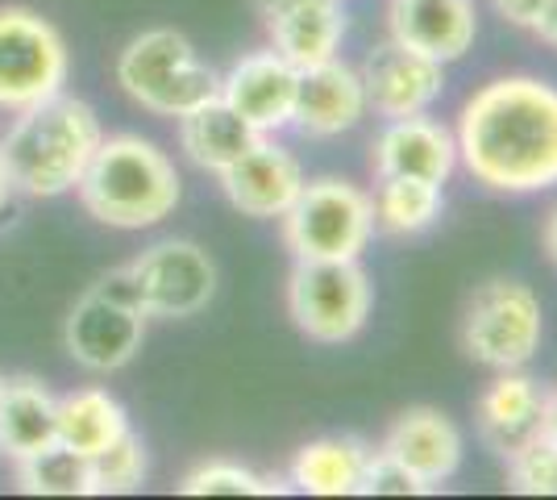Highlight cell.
Instances as JSON below:
<instances>
[{
  "label": "cell",
  "instance_id": "5b68a950",
  "mask_svg": "<svg viewBox=\"0 0 557 500\" xmlns=\"http://www.w3.org/2000/svg\"><path fill=\"white\" fill-rule=\"evenodd\" d=\"M296 259H362L374 234V200L349 180H304L292 209L278 217Z\"/></svg>",
  "mask_w": 557,
  "mask_h": 500
},
{
  "label": "cell",
  "instance_id": "3957f363",
  "mask_svg": "<svg viewBox=\"0 0 557 500\" xmlns=\"http://www.w3.org/2000/svg\"><path fill=\"white\" fill-rule=\"evenodd\" d=\"M75 192L100 225L146 230L175 214L180 175L154 143H146L138 134H116V138H100Z\"/></svg>",
  "mask_w": 557,
  "mask_h": 500
},
{
  "label": "cell",
  "instance_id": "8fae6325",
  "mask_svg": "<svg viewBox=\"0 0 557 500\" xmlns=\"http://www.w3.org/2000/svg\"><path fill=\"white\" fill-rule=\"evenodd\" d=\"M146 338V313L138 305H121L113 296L88 288L84 301L71 309L63 342L67 355L88 371H116L138 355Z\"/></svg>",
  "mask_w": 557,
  "mask_h": 500
},
{
  "label": "cell",
  "instance_id": "ffe728a7",
  "mask_svg": "<svg viewBox=\"0 0 557 500\" xmlns=\"http://www.w3.org/2000/svg\"><path fill=\"white\" fill-rule=\"evenodd\" d=\"M267 134H258L246 118H237L221 96L205 100L200 109H191L180 118V146L200 171L221 175L225 167H233L250 146H258Z\"/></svg>",
  "mask_w": 557,
  "mask_h": 500
},
{
  "label": "cell",
  "instance_id": "4dcf8cb0",
  "mask_svg": "<svg viewBox=\"0 0 557 500\" xmlns=\"http://www.w3.org/2000/svg\"><path fill=\"white\" fill-rule=\"evenodd\" d=\"M533 34L541 38V42H545V47L557 50V0H549V4H545V13L536 17Z\"/></svg>",
  "mask_w": 557,
  "mask_h": 500
},
{
  "label": "cell",
  "instance_id": "6da1fadb",
  "mask_svg": "<svg viewBox=\"0 0 557 500\" xmlns=\"http://www.w3.org/2000/svg\"><path fill=\"white\" fill-rule=\"evenodd\" d=\"M458 163L474 184L508 196L557 188V88L536 75H499L458 113Z\"/></svg>",
  "mask_w": 557,
  "mask_h": 500
},
{
  "label": "cell",
  "instance_id": "277c9868",
  "mask_svg": "<svg viewBox=\"0 0 557 500\" xmlns=\"http://www.w3.org/2000/svg\"><path fill=\"white\" fill-rule=\"evenodd\" d=\"M116 84L159 118H184L221 96V75L175 29H146L116 54Z\"/></svg>",
  "mask_w": 557,
  "mask_h": 500
},
{
  "label": "cell",
  "instance_id": "9a60e30c",
  "mask_svg": "<svg viewBox=\"0 0 557 500\" xmlns=\"http://www.w3.org/2000/svg\"><path fill=\"white\" fill-rule=\"evenodd\" d=\"M221 188L230 196V205L246 217H283L292 209V200L304 188V167L296 163L292 150H283L275 143L250 146L233 167L221 171Z\"/></svg>",
  "mask_w": 557,
  "mask_h": 500
},
{
  "label": "cell",
  "instance_id": "7a4b0ae2",
  "mask_svg": "<svg viewBox=\"0 0 557 500\" xmlns=\"http://www.w3.org/2000/svg\"><path fill=\"white\" fill-rule=\"evenodd\" d=\"M100 146L96 113L75 96L54 93L22 109L17 125L0 143V167L9 188L22 196H59L79 184Z\"/></svg>",
  "mask_w": 557,
  "mask_h": 500
},
{
  "label": "cell",
  "instance_id": "603a6c76",
  "mask_svg": "<svg viewBox=\"0 0 557 500\" xmlns=\"http://www.w3.org/2000/svg\"><path fill=\"white\" fill-rule=\"evenodd\" d=\"M125 429H129L125 408L100 388H84V392H71L63 401H54V434H59V442L71 447L75 454H84V459L113 447Z\"/></svg>",
  "mask_w": 557,
  "mask_h": 500
},
{
  "label": "cell",
  "instance_id": "8992f818",
  "mask_svg": "<svg viewBox=\"0 0 557 500\" xmlns=\"http://www.w3.org/2000/svg\"><path fill=\"white\" fill-rule=\"evenodd\" d=\"M541 301L520 280H487L470 296L462 317V346L466 355L495 371L524 367L541 346Z\"/></svg>",
  "mask_w": 557,
  "mask_h": 500
},
{
  "label": "cell",
  "instance_id": "1f68e13d",
  "mask_svg": "<svg viewBox=\"0 0 557 500\" xmlns=\"http://www.w3.org/2000/svg\"><path fill=\"white\" fill-rule=\"evenodd\" d=\"M296 4H308V0H258V9H262V17H278V13H287V9H296Z\"/></svg>",
  "mask_w": 557,
  "mask_h": 500
},
{
  "label": "cell",
  "instance_id": "e575fe53",
  "mask_svg": "<svg viewBox=\"0 0 557 500\" xmlns=\"http://www.w3.org/2000/svg\"><path fill=\"white\" fill-rule=\"evenodd\" d=\"M4 196H9V180H4V167H0V205H4Z\"/></svg>",
  "mask_w": 557,
  "mask_h": 500
},
{
  "label": "cell",
  "instance_id": "ba28073f",
  "mask_svg": "<svg viewBox=\"0 0 557 500\" xmlns=\"http://www.w3.org/2000/svg\"><path fill=\"white\" fill-rule=\"evenodd\" d=\"M67 84V47L59 29L29 9H0V109L22 113Z\"/></svg>",
  "mask_w": 557,
  "mask_h": 500
},
{
  "label": "cell",
  "instance_id": "d6986e66",
  "mask_svg": "<svg viewBox=\"0 0 557 500\" xmlns=\"http://www.w3.org/2000/svg\"><path fill=\"white\" fill-rule=\"evenodd\" d=\"M267 29H271V50H278L296 72H308L337 59L346 38V13L337 0H308L278 17H267Z\"/></svg>",
  "mask_w": 557,
  "mask_h": 500
},
{
  "label": "cell",
  "instance_id": "4fadbf2b",
  "mask_svg": "<svg viewBox=\"0 0 557 500\" xmlns=\"http://www.w3.org/2000/svg\"><path fill=\"white\" fill-rule=\"evenodd\" d=\"M545 405H549V392L520 367H511L483 388L474 422L491 451L499 459H511L516 451L533 447L536 438H545Z\"/></svg>",
  "mask_w": 557,
  "mask_h": 500
},
{
  "label": "cell",
  "instance_id": "52a82bcc",
  "mask_svg": "<svg viewBox=\"0 0 557 500\" xmlns=\"http://www.w3.org/2000/svg\"><path fill=\"white\" fill-rule=\"evenodd\" d=\"M287 313L312 342H349L371 317V280L358 259H296Z\"/></svg>",
  "mask_w": 557,
  "mask_h": 500
},
{
  "label": "cell",
  "instance_id": "e0dca14e",
  "mask_svg": "<svg viewBox=\"0 0 557 500\" xmlns=\"http://www.w3.org/2000/svg\"><path fill=\"white\" fill-rule=\"evenodd\" d=\"M474 0H392V38L437 63H454L474 47Z\"/></svg>",
  "mask_w": 557,
  "mask_h": 500
},
{
  "label": "cell",
  "instance_id": "9c48e42d",
  "mask_svg": "<svg viewBox=\"0 0 557 500\" xmlns=\"http://www.w3.org/2000/svg\"><path fill=\"white\" fill-rule=\"evenodd\" d=\"M146 317H191L216 292V267L196 242H159L129 263Z\"/></svg>",
  "mask_w": 557,
  "mask_h": 500
},
{
  "label": "cell",
  "instance_id": "5bb4252c",
  "mask_svg": "<svg viewBox=\"0 0 557 500\" xmlns=\"http://www.w3.org/2000/svg\"><path fill=\"white\" fill-rule=\"evenodd\" d=\"M458 167V143L442 121L412 113L383 125V134L371 146V171L383 175H412L429 184H445Z\"/></svg>",
  "mask_w": 557,
  "mask_h": 500
},
{
  "label": "cell",
  "instance_id": "7c38bea8",
  "mask_svg": "<svg viewBox=\"0 0 557 500\" xmlns=\"http://www.w3.org/2000/svg\"><path fill=\"white\" fill-rule=\"evenodd\" d=\"M296 84H300V72L278 50H255L237 59L230 75H221V100L237 118L250 121L258 134H271V130L292 125Z\"/></svg>",
  "mask_w": 557,
  "mask_h": 500
},
{
  "label": "cell",
  "instance_id": "d590c367",
  "mask_svg": "<svg viewBox=\"0 0 557 500\" xmlns=\"http://www.w3.org/2000/svg\"><path fill=\"white\" fill-rule=\"evenodd\" d=\"M0 392H4V376H0Z\"/></svg>",
  "mask_w": 557,
  "mask_h": 500
},
{
  "label": "cell",
  "instance_id": "30bf717a",
  "mask_svg": "<svg viewBox=\"0 0 557 500\" xmlns=\"http://www.w3.org/2000/svg\"><path fill=\"white\" fill-rule=\"evenodd\" d=\"M358 75H362V88H367V109H374L387 121L429 113V105L445 88V63L404 47L395 38L374 47L367 54V63L358 68Z\"/></svg>",
  "mask_w": 557,
  "mask_h": 500
},
{
  "label": "cell",
  "instance_id": "f1b7e54d",
  "mask_svg": "<svg viewBox=\"0 0 557 500\" xmlns=\"http://www.w3.org/2000/svg\"><path fill=\"white\" fill-rule=\"evenodd\" d=\"M362 492L367 497H424L433 492V484H424L412 467H404L387 451H374L362 472Z\"/></svg>",
  "mask_w": 557,
  "mask_h": 500
},
{
  "label": "cell",
  "instance_id": "d6a6232c",
  "mask_svg": "<svg viewBox=\"0 0 557 500\" xmlns=\"http://www.w3.org/2000/svg\"><path fill=\"white\" fill-rule=\"evenodd\" d=\"M545 251H549V259L557 263V209L549 214V221H545Z\"/></svg>",
  "mask_w": 557,
  "mask_h": 500
},
{
  "label": "cell",
  "instance_id": "f546056e",
  "mask_svg": "<svg viewBox=\"0 0 557 500\" xmlns=\"http://www.w3.org/2000/svg\"><path fill=\"white\" fill-rule=\"evenodd\" d=\"M491 4H495V13H499V17H508L511 25L533 29L536 17L545 13V4H549V0H491Z\"/></svg>",
  "mask_w": 557,
  "mask_h": 500
},
{
  "label": "cell",
  "instance_id": "2e32d148",
  "mask_svg": "<svg viewBox=\"0 0 557 500\" xmlns=\"http://www.w3.org/2000/svg\"><path fill=\"white\" fill-rule=\"evenodd\" d=\"M367 118V88L358 68H349L342 59H329L321 68L300 72L296 84V113L292 125H300L308 138H333L346 134Z\"/></svg>",
  "mask_w": 557,
  "mask_h": 500
},
{
  "label": "cell",
  "instance_id": "836d02e7",
  "mask_svg": "<svg viewBox=\"0 0 557 500\" xmlns=\"http://www.w3.org/2000/svg\"><path fill=\"white\" fill-rule=\"evenodd\" d=\"M545 434L557 442V388L549 392V405H545Z\"/></svg>",
  "mask_w": 557,
  "mask_h": 500
},
{
  "label": "cell",
  "instance_id": "7402d4cb",
  "mask_svg": "<svg viewBox=\"0 0 557 500\" xmlns=\"http://www.w3.org/2000/svg\"><path fill=\"white\" fill-rule=\"evenodd\" d=\"M59 442L54 434V397L38 380H4L0 392V454L25 459Z\"/></svg>",
  "mask_w": 557,
  "mask_h": 500
},
{
  "label": "cell",
  "instance_id": "4316f807",
  "mask_svg": "<svg viewBox=\"0 0 557 500\" xmlns=\"http://www.w3.org/2000/svg\"><path fill=\"white\" fill-rule=\"evenodd\" d=\"M180 492L184 497H278L283 484L258 476L242 463H230V459H212L180 484Z\"/></svg>",
  "mask_w": 557,
  "mask_h": 500
},
{
  "label": "cell",
  "instance_id": "d4e9b609",
  "mask_svg": "<svg viewBox=\"0 0 557 500\" xmlns=\"http://www.w3.org/2000/svg\"><path fill=\"white\" fill-rule=\"evenodd\" d=\"M17 488L29 497H88V459L63 442L17 459Z\"/></svg>",
  "mask_w": 557,
  "mask_h": 500
},
{
  "label": "cell",
  "instance_id": "ac0fdd59",
  "mask_svg": "<svg viewBox=\"0 0 557 500\" xmlns=\"http://www.w3.org/2000/svg\"><path fill=\"white\" fill-rule=\"evenodd\" d=\"M379 451H387L404 467H412L424 484L437 488L462 467V434L437 408H408L395 417Z\"/></svg>",
  "mask_w": 557,
  "mask_h": 500
},
{
  "label": "cell",
  "instance_id": "44dd1931",
  "mask_svg": "<svg viewBox=\"0 0 557 500\" xmlns=\"http://www.w3.org/2000/svg\"><path fill=\"white\" fill-rule=\"evenodd\" d=\"M371 451L354 438H317L292 459V484L308 497H354L362 492Z\"/></svg>",
  "mask_w": 557,
  "mask_h": 500
},
{
  "label": "cell",
  "instance_id": "cb8c5ba5",
  "mask_svg": "<svg viewBox=\"0 0 557 500\" xmlns=\"http://www.w3.org/2000/svg\"><path fill=\"white\" fill-rule=\"evenodd\" d=\"M374 230L383 234H420L442 217V184L429 180H412V175H383L374 188Z\"/></svg>",
  "mask_w": 557,
  "mask_h": 500
},
{
  "label": "cell",
  "instance_id": "83f0119b",
  "mask_svg": "<svg viewBox=\"0 0 557 500\" xmlns=\"http://www.w3.org/2000/svg\"><path fill=\"white\" fill-rule=\"evenodd\" d=\"M508 488L520 497H557V442L545 434L508 459Z\"/></svg>",
  "mask_w": 557,
  "mask_h": 500
},
{
  "label": "cell",
  "instance_id": "484cf974",
  "mask_svg": "<svg viewBox=\"0 0 557 500\" xmlns=\"http://www.w3.org/2000/svg\"><path fill=\"white\" fill-rule=\"evenodd\" d=\"M146 479V451L125 429L113 447L88 459V497H109V492H134Z\"/></svg>",
  "mask_w": 557,
  "mask_h": 500
}]
</instances>
